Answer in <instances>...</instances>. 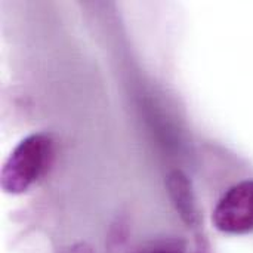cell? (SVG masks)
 I'll use <instances>...</instances> for the list:
<instances>
[{
  "instance_id": "cell-1",
  "label": "cell",
  "mask_w": 253,
  "mask_h": 253,
  "mask_svg": "<svg viewBox=\"0 0 253 253\" xmlns=\"http://www.w3.org/2000/svg\"><path fill=\"white\" fill-rule=\"evenodd\" d=\"M55 142L46 133H31L9 154L1 168L0 182L7 194H24L52 168Z\"/></svg>"
},
{
  "instance_id": "cell-3",
  "label": "cell",
  "mask_w": 253,
  "mask_h": 253,
  "mask_svg": "<svg viewBox=\"0 0 253 253\" xmlns=\"http://www.w3.org/2000/svg\"><path fill=\"white\" fill-rule=\"evenodd\" d=\"M166 190L184 224L190 228H197L200 225V213L191 179L182 170L173 169L166 175Z\"/></svg>"
},
{
  "instance_id": "cell-5",
  "label": "cell",
  "mask_w": 253,
  "mask_h": 253,
  "mask_svg": "<svg viewBox=\"0 0 253 253\" xmlns=\"http://www.w3.org/2000/svg\"><path fill=\"white\" fill-rule=\"evenodd\" d=\"M130 230L126 219L119 218L110 228L107 240V253H133L129 246Z\"/></svg>"
},
{
  "instance_id": "cell-2",
  "label": "cell",
  "mask_w": 253,
  "mask_h": 253,
  "mask_svg": "<svg viewBox=\"0 0 253 253\" xmlns=\"http://www.w3.org/2000/svg\"><path fill=\"white\" fill-rule=\"evenodd\" d=\"M212 224L224 234L253 233V179L236 184L221 197L213 209Z\"/></svg>"
},
{
  "instance_id": "cell-4",
  "label": "cell",
  "mask_w": 253,
  "mask_h": 253,
  "mask_svg": "<svg viewBox=\"0 0 253 253\" xmlns=\"http://www.w3.org/2000/svg\"><path fill=\"white\" fill-rule=\"evenodd\" d=\"M133 253H211L205 237H159L141 245Z\"/></svg>"
},
{
  "instance_id": "cell-6",
  "label": "cell",
  "mask_w": 253,
  "mask_h": 253,
  "mask_svg": "<svg viewBox=\"0 0 253 253\" xmlns=\"http://www.w3.org/2000/svg\"><path fill=\"white\" fill-rule=\"evenodd\" d=\"M58 253H95L92 249V246H89L87 243H74V245H68L62 249H59Z\"/></svg>"
}]
</instances>
